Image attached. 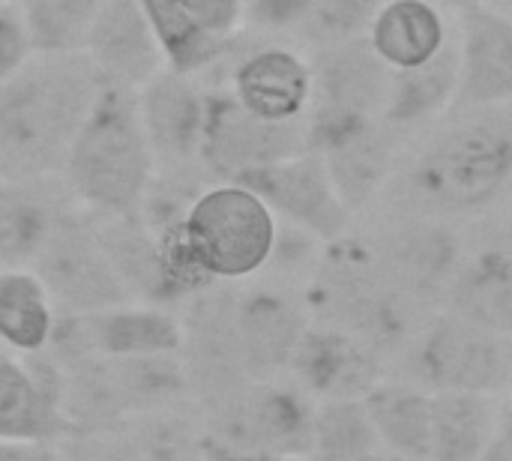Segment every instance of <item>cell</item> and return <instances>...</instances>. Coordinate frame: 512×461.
<instances>
[{
    "instance_id": "obj_1",
    "label": "cell",
    "mask_w": 512,
    "mask_h": 461,
    "mask_svg": "<svg viewBox=\"0 0 512 461\" xmlns=\"http://www.w3.org/2000/svg\"><path fill=\"white\" fill-rule=\"evenodd\" d=\"M102 87L84 51H33L0 84V177H60Z\"/></svg>"
},
{
    "instance_id": "obj_2",
    "label": "cell",
    "mask_w": 512,
    "mask_h": 461,
    "mask_svg": "<svg viewBox=\"0 0 512 461\" xmlns=\"http://www.w3.org/2000/svg\"><path fill=\"white\" fill-rule=\"evenodd\" d=\"M156 177L138 90L105 84L81 126L60 180L72 201L99 213H138Z\"/></svg>"
},
{
    "instance_id": "obj_3",
    "label": "cell",
    "mask_w": 512,
    "mask_h": 461,
    "mask_svg": "<svg viewBox=\"0 0 512 461\" xmlns=\"http://www.w3.org/2000/svg\"><path fill=\"white\" fill-rule=\"evenodd\" d=\"M512 183V99L462 108L417 153L408 186L441 210H483Z\"/></svg>"
},
{
    "instance_id": "obj_4",
    "label": "cell",
    "mask_w": 512,
    "mask_h": 461,
    "mask_svg": "<svg viewBox=\"0 0 512 461\" xmlns=\"http://www.w3.org/2000/svg\"><path fill=\"white\" fill-rule=\"evenodd\" d=\"M57 369L60 411L72 432H105L132 417L174 408L192 393L180 354L81 357L57 363Z\"/></svg>"
},
{
    "instance_id": "obj_5",
    "label": "cell",
    "mask_w": 512,
    "mask_h": 461,
    "mask_svg": "<svg viewBox=\"0 0 512 461\" xmlns=\"http://www.w3.org/2000/svg\"><path fill=\"white\" fill-rule=\"evenodd\" d=\"M183 234L207 279L240 282L270 264L279 222L270 204L249 186L213 183L192 201Z\"/></svg>"
},
{
    "instance_id": "obj_6",
    "label": "cell",
    "mask_w": 512,
    "mask_h": 461,
    "mask_svg": "<svg viewBox=\"0 0 512 461\" xmlns=\"http://www.w3.org/2000/svg\"><path fill=\"white\" fill-rule=\"evenodd\" d=\"M315 303L330 327H339L372 354L399 348L411 333V300L375 261V252L345 246L315 279Z\"/></svg>"
},
{
    "instance_id": "obj_7",
    "label": "cell",
    "mask_w": 512,
    "mask_h": 461,
    "mask_svg": "<svg viewBox=\"0 0 512 461\" xmlns=\"http://www.w3.org/2000/svg\"><path fill=\"white\" fill-rule=\"evenodd\" d=\"M315 411L303 390L246 381L213 399L204 438L240 453L309 459L315 453Z\"/></svg>"
},
{
    "instance_id": "obj_8",
    "label": "cell",
    "mask_w": 512,
    "mask_h": 461,
    "mask_svg": "<svg viewBox=\"0 0 512 461\" xmlns=\"http://www.w3.org/2000/svg\"><path fill=\"white\" fill-rule=\"evenodd\" d=\"M30 270L42 279L57 315H90L138 303L78 204L63 210Z\"/></svg>"
},
{
    "instance_id": "obj_9",
    "label": "cell",
    "mask_w": 512,
    "mask_h": 461,
    "mask_svg": "<svg viewBox=\"0 0 512 461\" xmlns=\"http://www.w3.org/2000/svg\"><path fill=\"white\" fill-rule=\"evenodd\" d=\"M198 81L204 87H228L234 99L261 120L294 123L309 114L312 69L285 39L261 36V42H243V36H237L222 60Z\"/></svg>"
},
{
    "instance_id": "obj_10",
    "label": "cell",
    "mask_w": 512,
    "mask_h": 461,
    "mask_svg": "<svg viewBox=\"0 0 512 461\" xmlns=\"http://www.w3.org/2000/svg\"><path fill=\"white\" fill-rule=\"evenodd\" d=\"M207 90V123L201 165L219 183H234L243 174L288 162L309 150L306 120L273 123L246 111L228 87Z\"/></svg>"
},
{
    "instance_id": "obj_11",
    "label": "cell",
    "mask_w": 512,
    "mask_h": 461,
    "mask_svg": "<svg viewBox=\"0 0 512 461\" xmlns=\"http://www.w3.org/2000/svg\"><path fill=\"white\" fill-rule=\"evenodd\" d=\"M183 321L150 303H129L90 315H57L48 354L57 363L81 357H147L183 354Z\"/></svg>"
},
{
    "instance_id": "obj_12",
    "label": "cell",
    "mask_w": 512,
    "mask_h": 461,
    "mask_svg": "<svg viewBox=\"0 0 512 461\" xmlns=\"http://www.w3.org/2000/svg\"><path fill=\"white\" fill-rule=\"evenodd\" d=\"M306 135L351 213L390 183L396 135L381 117H306Z\"/></svg>"
},
{
    "instance_id": "obj_13",
    "label": "cell",
    "mask_w": 512,
    "mask_h": 461,
    "mask_svg": "<svg viewBox=\"0 0 512 461\" xmlns=\"http://www.w3.org/2000/svg\"><path fill=\"white\" fill-rule=\"evenodd\" d=\"M69 435L54 357L48 351L21 357L0 345V444L54 450Z\"/></svg>"
},
{
    "instance_id": "obj_14",
    "label": "cell",
    "mask_w": 512,
    "mask_h": 461,
    "mask_svg": "<svg viewBox=\"0 0 512 461\" xmlns=\"http://www.w3.org/2000/svg\"><path fill=\"white\" fill-rule=\"evenodd\" d=\"M423 378L438 393H492L507 381L510 357L498 333L462 315L435 321L417 348Z\"/></svg>"
},
{
    "instance_id": "obj_15",
    "label": "cell",
    "mask_w": 512,
    "mask_h": 461,
    "mask_svg": "<svg viewBox=\"0 0 512 461\" xmlns=\"http://www.w3.org/2000/svg\"><path fill=\"white\" fill-rule=\"evenodd\" d=\"M252 192H258L273 213L285 216L288 225H297L318 237L321 243H333L345 234L351 210L339 198L324 159L315 150H306L288 162L243 174L240 180Z\"/></svg>"
},
{
    "instance_id": "obj_16",
    "label": "cell",
    "mask_w": 512,
    "mask_h": 461,
    "mask_svg": "<svg viewBox=\"0 0 512 461\" xmlns=\"http://www.w3.org/2000/svg\"><path fill=\"white\" fill-rule=\"evenodd\" d=\"M312 99L306 117H381L393 69L375 54L369 39L315 48Z\"/></svg>"
},
{
    "instance_id": "obj_17",
    "label": "cell",
    "mask_w": 512,
    "mask_h": 461,
    "mask_svg": "<svg viewBox=\"0 0 512 461\" xmlns=\"http://www.w3.org/2000/svg\"><path fill=\"white\" fill-rule=\"evenodd\" d=\"M141 120L156 156V171H189L201 165L207 90L198 78L162 69L138 90Z\"/></svg>"
},
{
    "instance_id": "obj_18",
    "label": "cell",
    "mask_w": 512,
    "mask_h": 461,
    "mask_svg": "<svg viewBox=\"0 0 512 461\" xmlns=\"http://www.w3.org/2000/svg\"><path fill=\"white\" fill-rule=\"evenodd\" d=\"M462 84L453 111L512 99V12L483 0H459Z\"/></svg>"
},
{
    "instance_id": "obj_19",
    "label": "cell",
    "mask_w": 512,
    "mask_h": 461,
    "mask_svg": "<svg viewBox=\"0 0 512 461\" xmlns=\"http://www.w3.org/2000/svg\"><path fill=\"white\" fill-rule=\"evenodd\" d=\"M105 84L141 90L162 69L165 57L141 0H108L81 48Z\"/></svg>"
},
{
    "instance_id": "obj_20",
    "label": "cell",
    "mask_w": 512,
    "mask_h": 461,
    "mask_svg": "<svg viewBox=\"0 0 512 461\" xmlns=\"http://www.w3.org/2000/svg\"><path fill=\"white\" fill-rule=\"evenodd\" d=\"M234 330L246 375L267 378L288 369L309 321L294 297L276 288H249L234 297Z\"/></svg>"
},
{
    "instance_id": "obj_21",
    "label": "cell",
    "mask_w": 512,
    "mask_h": 461,
    "mask_svg": "<svg viewBox=\"0 0 512 461\" xmlns=\"http://www.w3.org/2000/svg\"><path fill=\"white\" fill-rule=\"evenodd\" d=\"M306 396L321 402L366 399L378 387L375 354L339 327H309L288 363Z\"/></svg>"
},
{
    "instance_id": "obj_22",
    "label": "cell",
    "mask_w": 512,
    "mask_h": 461,
    "mask_svg": "<svg viewBox=\"0 0 512 461\" xmlns=\"http://www.w3.org/2000/svg\"><path fill=\"white\" fill-rule=\"evenodd\" d=\"M69 204L75 201L60 177H0V270L33 267Z\"/></svg>"
},
{
    "instance_id": "obj_23",
    "label": "cell",
    "mask_w": 512,
    "mask_h": 461,
    "mask_svg": "<svg viewBox=\"0 0 512 461\" xmlns=\"http://www.w3.org/2000/svg\"><path fill=\"white\" fill-rule=\"evenodd\" d=\"M90 228L96 231L105 255L111 258L114 270L132 291L138 303L168 306L180 300V291L168 279L156 234L144 225L138 213H99L84 210Z\"/></svg>"
},
{
    "instance_id": "obj_24",
    "label": "cell",
    "mask_w": 512,
    "mask_h": 461,
    "mask_svg": "<svg viewBox=\"0 0 512 461\" xmlns=\"http://www.w3.org/2000/svg\"><path fill=\"white\" fill-rule=\"evenodd\" d=\"M378 270L405 294H429L462 270L459 237L441 225H405L375 249Z\"/></svg>"
},
{
    "instance_id": "obj_25",
    "label": "cell",
    "mask_w": 512,
    "mask_h": 461,
    "mask_svg": "<svg viewBox=\"0 0 512 461\" xmlns=\"http://www.w3.org/2000/svg\"><path fill=\"white\" fill-rule=\"evenodd\" d=\"M459 84H462V45H459V33H453L444 51L429 63L417 69H399V72L393 69L390 96L381 114L384 126L393 135H399L444 117L447 111L456 108Z\"/></svg>"
},
{
    "instance_id": "obj_26",
    "label": "cell",
    "mask_w": 512,
    "mask_h": 461,
    "mask_svg": "<svg viewBox=\"0 0 512 461\" xmlns=\"http://www.w3.org/2000/svg\"><path fill=\"white\" fill-rule=\"evenodd\" d=\"M450 36L447 18L435 0H384L366 39L375 54L399 72L438 57Z\"/></svg>"
},
{
    "instance_id": "obj_27",
    "label": "cell",
    "mask_w": 512,
    "mask_h": 461,
    "mask_svg": "<svg viewBox=\"0 0 512 461\" xmlns=\"http://www.w3.org/2000/svg\"><path fill=\"white\" fill-rule=\"evenodd\" d=\"M57 309L30 267L0 270V345L30 357L51 345Z\"/></svg>"
},
{
    "instance_id": "obj_28",
    "label": "cell",
    "mask_w": 512,
    "mask_h": 461,
    "mask_svg": "<svg viewBox=\"0 0 512 461\" xmlns=\"http://www.w3.org/2000/svg\"><path fill=\"white\" fill-rule=\"evenodd\" d=\"M369 417L381 444L408 461H429L432 399L408 384H378L366 396Z\"/></svg>"
},
{
    "instance_id": "obj_29",
    "label": "cell",
    "mask_w": 512,
    "mask_h": 461,
    "mask_svg": "<svg viewBox=\"0 0 512 461\" xmlns=\"http://www.w3.org/2000/svg\"><path fill=\"white\" fill-rule=\"evenodd\" d=\"M456 315L512 336V252H483L453 279Z\"/></svg>"
},
{
    "instance_id": "obj_30",
    "label": "cell",
    "mask_w": 512,
    "mask_h": 461,
    "mask_svg": "<svg viewBox=\"0 0 512 461\" xmlns=\"http://www.w3.org/2000/svg\"><path fill=\"white\" fill-rule=\"evenodd\" d=\"M492 444V408L480 393L432 396L429 461H480Z\"/></svg>"
},
{
    "instance_id": "obj_31",
    "label": "cell",
    "mask_w": 512,
    "mask_h": 461,
    "mask_svg": "<svg viewBox=\"0 0 512 461\" xmlns=\"http://www.w3.org/2000/svg\"><path fill=\"white\" fill-rule=\"evenodd\" d=\"M150 27L156 33V42L162 48L165 57V69L189 75V78H201L207 69H213L222 54L228 51L231 42H219L213 36H207L192 18L189 12L180 6V0H141Z\"/></svg>"
},
{
    "instance_id": "obj_32",
    "label": "cell",
    "mask_w": 512,
    "mask_h": 461,
    "mask_svg": "<svg viewBox=\"0 0 512 461\" xmlns=\"http://www.w3.org/2000/svg\"><path fill=\"white\" fill-rule=\"evenodd\" d=\"M381 438L369 417L366 399H333L315 411V456L318 461H351L378 453Z\"/></svg>"
},
{
    "instance_id": "obj_33",
    "label": "cell",
    "mask_w": 512,
    "mask_h": 461,
    "mask_svg": "<svg viewBox=\"0 0 512 461\" xmlns=\"http://www.w3.org/2000/svg\"><path fill=\"white\" fill-rule=\"evenodd\" d=\"M108 0H18L33 51H81Z\"/></svg>"
},
{
    "instance_id": "obj_34",
    "label": "cell",
    "mask_w": 512,
    "mask_h": 461,
    "mask_svg": "<svg viewBox=\"0 0 512 461\" xmlns=\"http://www.w3.org/2000/svg\"><path fill=\"white\" fill-rule=\"evenodd\" d=\"M384 0H318L300 39L315 48L366 39Z\"/></svg>"
},
{
    "instance_id": "obj_35",
    "label": "cell",
    "mask_w": 512,
    "mask_h": 461,
    "mask_svg": "<svg viewBox=\"0 0 512 461\" xmlns=\"http://www.w3.org/2000/svg\"><path fill=\"white\" fill-rule=\"evenodd\" d=\"M315 3L318 0H243L246 27L270 39L300 36Z\"/></svg>"
},
{
    "instance_id": "obj_36",
    "label": "cell",
    "mask_w": 512,
    "mask_h": 461,
    "mask_svg": "<svg viewBox=\"0 0 512 461\" xmlns=\"http://www.w3.org/2000/svg\"><path fill=\"white\" fill-rule=\"evenodd\" d=\"M180 6L207 36L219 42H231L246 27L243 0H180Z\"/></svg>"
},
{
    "instance_id": "obj_37",
    "label": "cell",
    "mask_w": 512,
    "mask_h": 461,
    "mask_svg": "<svg viewBox=\"0 0 512 461\" xmlns=\"http://www.w3.org/2000/svg\"><path fill=\"white\" fill-rule=\"evenodd\" d=\"M33 54V39L18 0L0 3V84L12 78Z\"/></svg>"
},
{
    "instance_id": "obj_38",
    "label": "cell",
    "mask_w": 512,
    "mask_h": 461,
    "mask_svg": "<svg viewBox=\"0 0 512 461\" xmlns=\"http://www.w3.org/2000/svg\"><path fill=\"white\" fill-rule=\"evenodd\" d=\"M204 461H309L300 456H276V453H240V450H228L222 444H213L204 438Z\"/></svg>"
},
{
    "instance_id": "obj_39",
    "label": "cell",
    "mask_w": 512,
    "mask_h": 461,
    "mask_svg": "<svg viewBox=\"0 0 512 461\" xmlns=\"http://www.w3.org/2000/svg\"><path fill=\"white\" fill-rule=\"evenodd\" d=\"M480 461H512V429H507L501 438H492L489 450Z\"/></svg>"
},
{
    "instance_id": "obj_40",
    "label": "cell",
    "mask_w": 512,
    "mask_h": 461,
    "mask_svg": "<svg viewBox=\"0 0 512 461\" xmlns=\"http://www.w3.org/2000/svg\"><path fill=\"white\" fill-rule=\"evenodd\" d=\"M27 453H33V447H9V444H0V461L21 459Z\"/></svg>"
},
{
    "instance_id": "obj_41",
    "label": "cell",
    "mask_w": 512,
    "mask_h": 461,
    "mask_svg": "<svg viewBox=\"0 0 512 461\" xmlns=\"http://www.w3.org/2000/svg\"><path fill=\"white\" fill-rule=\"evenodd\" d=\"M12 461H60V459H57V453H54V450H33V453H27V456H21V459H12Z\"/></svg>"
},
{
    "instance_id": "obj_42",
    "label": "cell",
    "mask_w": 512,
    "mask_h": 461,
    "mask_svg": "<svg viewBox=\"0 0 512 461\" xmlns=\"http://www.w3.org/2000/svg\"><path fill=\"white\" fill-rule=\"evenodd\" d=\"M351 461H408V459H402V456H396V453H390V456H381V453H369V456H363V459H351Z\"/></svg>"
},
{
    "instance_id": "obj_43",
    "label": "cell",
    "mask_w": 512,
    "mask_h": 461,
    "mask_svg": "<svg viewBox=\"0 0 512 461\" xmlns=\"http://www.w3.org/2000/svg\"><path fill=\"white\" fill-rule=\"evenodd\" d=\"M498 9H504V12H512V0H501V3H498Z\"/></svg>"
},
{
    "instance_id": "obj_44",
    "label": "cell",
    "mask_w": 512,
    "mask_h": 461,
    "mask_svg": "<svg viewBox=\"0 0 512 461\" xmlns=\"http://www.w3.org/2000/svg\"><path fill=\"white\" fill-rule=\"evenodd\" d=\"M483 3H492V6H498V3H501V0H483Z\"/></svg>"
},
{
    "instance_id": "obj_45",
    "label": "cell",
    "mask_w": 512,
    "mask_h": 461,
    "mask_svg": "<svg viewBox=\"0 0 512 461\" xmlns=\"http://www.w3.org/2000/svg\"><path fill=\"white\" fill-rule=\"evenodd\" d=\"M510 429H512V411H510Z\"/></svg>"
},
{
    "instance_id": "obj_46",
    "label": "cell",
    "mask_w": 512,
    "mask_h": 461,
    "mask_svg": "<svg viewBox=\"0 0 512 461\" xmlns=\"http://www.w3.org/2000/svg\"><path fill=\"white\" fill-rule=\"evenodd\" d=\"M0 3H12V0H0Z\"/></svg>"
}]
</instances>
